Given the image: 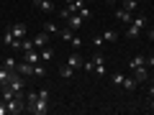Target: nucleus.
Segmentation results:
<instances>
[{"mask_svg":"<svg viewBox=\"0 0 154 115\" xmlns=\"http://www.w3.org/2000/svg\"><path fill=\"white\" fill-rule=\"evenodd\" d=\"M67 3H75V0H67Z\"/></svg>","mask_w":154,"mask_h":115,"instance_id":"38","label":"nucleus"},{"mask_svg":"<svg viewBox=\"0 0 154 115\" xmlns=\"http://www.w3.org/2000/svg\"><path fill=\"white\" fill-rule=\"evenodd\" d=\"M13 72H16V69H5V66L0 69V87H8V82H11Z\"/></svg>","mask_w":154,"mask_h":115,"instance_id":"11","label":"nucleus"},{"mask_svg":"<svg viewBox=\"0 0 154 115\" xmlns=\"http://www.w3.org/2000/svg\"><path fill=\"white\" fill-rule=\"evenodd\" d=\"M93 61H95V66H98V64H105V59H103V54H95V56H93Z\"/></svg>","mask_w":154,"mask_h":115,"instance_id":"31","label":"nucleus"},{"mask_svg":"<svg viewBox=\"0 0 154 115\" xmlns=\"http://www.w3.org/2000/svg\"><path fill=\"white\" fill-rule=\"evenodd\" d=\"M33 66H36V64H28V61H18L16 72H18V74H23V77H33Z\"/></svg>","mask_w":154,"mask_h":115,"instance_id":"5","label":"nucleus"},{"mask_svg":"<svg viewBox=\"0 0 154 115\" xmlns=\"http://www.w3.org/2000/svg\"><path fill=\"white\" fill-rule=\"evenodd\" d=\"M103 41H108V44H116V41H118V33H116V31H103Z\"/></svg>","mask_w":154,"mask_h":115,"instance_id":"18","label":"nucleus"},{"mask_svg":"<svg viewBox=\"0 0 154 115\" xmlns=\"http://www.w3.org/2000/svg\"><path fill=\"white\" fill-rule=\"evenodd\" d=\"M149 110H152V113H154V97H152V102H149Z\"/></svg>","mask_w":154,"mask_h":115,"instance_id":"36","label":"nucleus"},{"mask_svg":"<svg viewBox=\"0 0 154 115\" xmlns=\"http://www.w3.org/2000/svg\"><path fill=\"white\" fill-rule=\"evenodd\" d=\"M128 66H131V69H136V66H146V56H144V54H136L131 61H128Z\"/></svg>","mask_w":154,"mask_h":115,"instance_id":"13","label":"nucleus"},{"mask_svg":"<svg viewBox=\"0 0 154 115\" xmlns=\"http://www.w3.org/2000/svg\"><path fill=\"white\" fill-rule=\"evenodd\" d=\"M72 72H75V69H72L69 64H64V66H59V77H62V79H69V77H72Z\"/></svg>","mask_w":154,"mask_h":115,"instance_id":"20","label":"nucleus"},{"mask_svg":"<svg viewBox=\"0 0 154 115\" xmlns=\"http://www.w3.org/2000/svg\"><path fill=\"white\" fill-rule=\"evenodd\" d=\"M33 46H49V33L46 31L36 33V36H33Z\"/></svg>","mask_w":154,"mask_h":115,"instance_id":"12","label":"nucleus"},{"mask_svg":"<svg viewBox=\"0 0 154 115\" xmlns=\"http://www.w3.org/2000/svg\"><path fill=\"white\" fill-rule=\"evenodd\" d=\"M0 115H8V102L5 100H0Z\"/></svg>","mask_w":154,"mask_h":115,"instance_id":"30","label":"nucleus"},{"mask_svg":"<svg viewBox=\"0 0 154 115\" xmlns=\"http://www.w3.org/2000/svg\"><path fill=\"white\" fill-rule=\"evenodd\" d=\"M41 26H44V31L49 33V36H51V33H59V28H57L54 21H46V23H41Z\"/></svg>","mask_w":154,"mask_h":115,"instance_id":"19","label":"nucleus"},{"mask_svg":"<svg viewBox=\"0 0 154 115\" xmlns=\"http://www.w3.org/2000/svg\"><path fill=\"white\" fill-rule=\"evenodd\" d=\"M136 84H139V82H136V77L131 74V77H123V84H121V87L131 92V90H136Z\"/></svg>","mask_w":154,"mask_h":115,"instance_id":"14","label":"nucleus"},{"mask_svg":"<svg viewBox=\"0 0 154 115\" xmlns=\"http://www.w3.org/2000/svg\"><path fill=\"white\" fill-rule=\"evenodd\" d=\"M8 87H11L13 92H23V87H26V77L18 74V72H13V77H11V82H8Z\"/></svg>","mask_w":154,"mask_h":115,"instance_id":"4","label":"nucleus"},{"mask_svg":"<svg viewBox=\"0 0 154 115\" xmlns=\"http://www.w3.org/2000/svg\"><path fill=\"white\" fill-rule=\"evenodd\" d=\"M144 26H146V16H136V18L131 21V26L126 28V38H136L139 33H141Z\"/></svg>","mask_w":154,"mask_h":115,"instance_id":"3","label":"nucleus"},{"mask_svg":"<svg viewBox=\"0 0 154 115\" xmlns=\"http://www.w3.org/2000/svg\"><path fill=\"white\" fill-rule=\"evenodd\" d=\"M3 66H5V69H16V66H18V61L13 59V56H5V59H3Z\"/></svg>","mask_w":154,"mask_h":115,"instance_id":"22","label":"nucleus"},{"mask_svg":"<svg viewBox=\"0 0 154 115\" xmlns=\"http://www.w3.org/2000/svg\"><path fill=\"white\" fill-rule=\"evenodd\" d=\"M33 5H36L38 10H44V13H51V10H54V3H51V0H33Z\"/></svg>","mask_w":154,"mask_h":115,"instance_id":"10","label":"nucleus"},{"mask_svg":"<svg viewBox=\"0 0 154 115\" xmlns=\"http://www.w3.org/2000/svg\"><path fill=\"white\" fill-rule=\"evenodd\" d=\"M69 44L75 46V49H80V46H82V38H80V36H72V38H69Z\"/></svg>","mask_w":154,"mask_h":115,"instance_id":"28","label":"nucleus"},{"mask_svg":"<svg viewBox=\"0 0 154 115\" xmlns=\"http://www.w3.org/2000/svg\"><path fill=\"white\" fill-rule=\"evenodd\" d=\"M44 74H46V69H44L41 64H36V66H33V77H44Z\"/></svg>","mask_w":154,"mask_h":115,"instance_id":"27","label":"nucleus"},{"mask_svg":"<svg viewBox=\"0 0 154 115\" xmlns=\"http://www.w3.org/2000/svg\"><path fill=\"white\" fill-rule=\"evenodd\" d=\"M110 82H113L116 87H121V84H123V74H121V72H116V74L110 77Z\"/></svg>","mask_w":154,"mask_h":115,"instance_id":"25","label":"nucleus"},{"mask_svg":"<svg viewBox=\"0 0 154 115\" xmlns=\"http://www.w3.org/2000/svg\"><path fill=\"white\" fill-rule=\"evenodd\" d=\"M146 66H154V54H152V56H146Z\"/></svg>","mask_w":154,"mask_h":115,"instance_id":"34","label":"nucleus"},{"mask_svg":"<svg viewBox=\"0 0 154 115\" xmlns=\"http://www.w3.org/2000/svg\"><path fill=\"white\" fill-rule=\"evenodd\" d=\"M116 21H118V23H131V21H134V16H131V10L121 8V10H116Z\"/></svg>","mask_w":154,"mask_h":115,"instance_id":"9","label":"nucleus"},{"mask_svg":"<svg viewBox=\"0 0 154 115\" xmlns=\"http://www.w3.org/2000/svg\"><path fill=\"white\" fill-rule=\"evenodd\" d=\"M26 113H31V115H46V113H49V100H41L36 95L33 102H26Z\"/></svg>","mask_w":154,"mask_h":115,"instance_id":"2","label":"nucleus"},{"mask_svg":"<svg viewBox=\"0 0 154 115\" xmlns=\"http://www.w3.org/2000/svg\"><path fill=\"white\" fill-rule=\"evenodd\" d=\"M59 36H62V38H64V41H69V38H72V36H75V31H72V28H69V26H67V28H62V31H59Z\"/></svg>","mask_w":154,"mask_h":115,"instance_id":"23","label":"nucleus"},{"mask_svg":"<svg viewBox=\"0 0 154 115\" xmlns=\"http://www.w3.org/2000/svg\"><path fill=\"white\" fill-rule=\"evenodd\" d=\"M93 44H95V46H103L105 41H103V36H95V38H93Z\"/></svg>","mask_w":154,"mask_h":115,"instance_id":"33","label":"nucleus"},{"mask_svg":"<svg viewBox=\"0 0 154 115\" xmlns=\"http://www.w3.org/2000/svg\"><path fill=\"white\" fill-rule=\"evenodd\" d=\"M149 38H152V41H154V31H149Z\"/></svg>","mask_w":154,"mask_h":115,"instance_id":"37","label":"nucleus"},{"mask_svg":"<svg viewBox=\"0 0 154 115\" xmlns=\"http://www.w3.org/2000/svg\"><path fill=\"white\" fill-rule=\"evenodd\" d=\"M11 31H13V36H16V38H26V26H23V23L11 26Z\"/></svg>","mask_w":154,"mask_h":115,"instance_id":"16","label":"nucleus"},{"mask_svg":"<svg viewBox=\"0 0 154 115\" xmlns=\"http://www.w3.org/2000/svg\"><path fill=\"white\" fill-rule=\"evenodd\" d=\"M8 113H11V115H21V113H26V95H23V92L13 95V97L8 100Z\"/></svg>","mask_w":154,"mask_h":115,"instance_id":"1","label":"nucleus"},{"mask_svg":"<svg viewBox=\"0 0 154 115\" xmlns=\"http://www.w3.org/2000/svg\"><path fill=\"white\" fill-rule=\"evenodd\" d=\"M82 56H80V54H77V51H72V54H69V59H67V64H69L72 66V69H82Z\"/></svg>","mask_w":154,"mask_h":115,"instance_id":"8","label":"nucleus"},{"mask_svg":"<svg viewBox=\"0 0 154 115\" xmlns=\"http://www.w3.org/2000/svg\"><path fill=\"white\" fill-rule=\"evenodd\" d=\"M38 56H41V61H51V56H54V49H51V46H44Z\"/></svg>","mask_w":154,"mask_h":115,"instance_id":"17","label":"nucleus"},{"mask_svg":"<svg viewBox=\"0 0 154 115\" xmlns=\"http://www.w3.org/2000/svg\"><path fill=\"white\" fill-rule=\"evenodd\" d=\"M82 18H80V13H72V16L69 18H67V26H69L72 28V31H77V28H82Z\"/></svg>","mask_w":154,"mask_h":115,"instance_id":"7","label":"nucleus"},{"mask_svg":"<svg viewBox=\"0 0 154 115\" xmlns=\"http://www.w3.org/2000/svg\"><path fill=\"white\" fill-rule=\"evenodd\" d=\"M136 5H139V3H136V0H123V8H126V10H136Z\"/></svg>","mask_w":154,"mask_h":115,"instance_id":"26","label":"nucleus"},{"mask_svg":"<svg viewBox=\"0 0 154 115\" xmlns=\"http://www.w3.org/2000/svg\"><path fill=\"white\" fill-rule=\"evenodd\" d=\"M77 13H80V18H82V21H90V18H93V10H90L88 5H82L80 10H77Z\"/></svg>","mask_w":154,"mask_h":115,"instance_id":"21","label":"nucleus"},{"mask_svg":"<svg viewBox=\"0 0 154 115\" xmlns=\"http://www.w3.org/2000/svg\"><path fill=\"white\" fill-rule=\"evenodd\" d=\"M131 72H134V77H136V82H146L149 79V74H146L144 66H136V69H131Z\"/></svg>","mask_w":154,"mask_h":115,"instance_id":"15","label":"nucleus"},{"mask_svg":"<svg viewBox=\"0 0 154 115\" xmlns=\"http://www.w3.org/2000/svg\"><path fill=\"white\" fill-rule=\"evenodd\" d=\"M108 3H116V0H108Z\"/></svg>","mask_w":154,"mask_h":115,"instance_id":"39","label":"nucleus"},{"mask_svg":"<svg viewBox=\"0 0 154 115\" xmlns=\"http://www.w3.org/2000/svg\"><path fill=\"white\" fill-rule=\"evenodd\" d=\"M23 61H28V64H41V56H38L36 49H28V51H23Z\"/></svg>","mask_w":154,"mask_h":115,"instance_id":"6","label":"nucleus"},{"mask_svg":"<svg viewBox=\"0 0 154 115\" xmlns=\"http://www.w3.org/2000/svg\"><path fill=\"white\" fill-rule=\"evenodd\" d=\"M36 95H38V97H41V100H49V90H44V87L38 90V92H36Z\"/></svg>","mask_w":154,"mask_h":115,"instance_id":"29","label":"nucleus"},{"mask_svg":"<svg viewBox=\"0 0 154 115\" xmlns=\"http://www.w3.org/2000/svg\"><path fill=\"white\" fill-rule=\"evenodd\" d=\"M3 41H5V46H13V41H16V36H13V31H11V28L5 31V36H3Z\"/></svg>","mask_w":154,"mask_h":115,"instance_id":"24","label":"nucleus"},{"mask_svg":"<svg viewBox=\"0 0 154 115\" xmlns=\"http://www.w3.org/2000/svg\"><path fill=\"white\" fill-rule=\"evenodd\" d=\"M93 72H98V77H103V74H105V66H103V64H98Z\"/></svg>","mask_w":154,"mask_h":115,"instance_id":"32","label":"nucleus"},{"mask_svg":"<svg viewBox=\"0 0 154 115\" xmlns=\"http://www.w3.org/2000/svg\"><path fill=\"white\" fill-rule=\"evenodd\" d=\"M154 97V87H149V100H152Z\"/></svg>","mask_w":154,"mask_h":115,"instance_id":"35","label":"nucleus"}]
</instances>
